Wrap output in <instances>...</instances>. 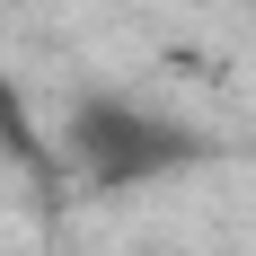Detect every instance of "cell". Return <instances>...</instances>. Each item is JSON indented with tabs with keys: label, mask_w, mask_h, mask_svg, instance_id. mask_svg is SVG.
<instances>
[{
	"label": "cell",
	"mask_w": 256,
	"mask_h": 256,
	"mask_svg": "<svg viewBox=\"0 0 256 256\" xmlns=\"http://www.w3.org/2000/svg\"><path fill=\"white\" fill-rule=\"evenodd\" d=\"M62 142H71V168L98 186V194H142V186L186 177V168L204 159V132L177 124L168 106L132 98V88H88V98L71 106Z\"/></svg>",
	"instance_id": "6da1fadb"
}]
</instances>
